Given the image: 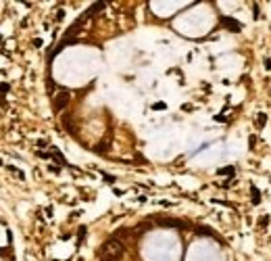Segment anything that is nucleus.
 Instances as JSON below:
<instances>
[{
  "label": "nucleus",
  "instance_id": "nucleus-16",
  "mask_svg": "<svg viewBox=\"0 0 271 261\" xmlns=\"http://www.w3.org/2000/svg\"><path fill=\"white\" fill-rule=\"evenodd\" d=\"M255 144H257V136H250V138H248V146L255 148Z\"/></svg>",
  "mask_w": 271,
  "mask_h": 261
},
{
  "label": "nucleus",
  "instance_id": "nucleus-5",
  "mask_svg": "<svg viewBox=\"0 0 271 261\" xmlns=\"http://www.w3.org/2000/svg\"><path fill=\"white\" fill-rule=\"evenodd\" d=\"M159 226H167V228H190L186 222H179V219H163V222H159Z\"/></svg>",
  "mask_w": 271,
  "mask_h": 261
},
{
  "label": "nucleus",
  "instance_id": "nucleus-11",
  "mask_svg": "<svg viewBox=\"0 0 271 261\" xmlns=\"http://www.w3.org/2000/svg\"><path fill=\"white\" fill-rule=\"evenodd\" d=\"M9 171H11V173H13V176H15V178H19V180H25V176H23V173H21V171H19V169H17V167L9 165Z\"/></svg>",
  "mask_w": 271,
  "mask_h": 261
},
{
  "label": "nucleus",
  "instance_id": "nucleus-3",
  "mask_svg": "<svg viewBox=\"0 0 271 261\" xmlns=\"http://www.w3.org/2000/svg\"><path fill=\"white\" fill-rule=\"evenodd\" d=\"M221 25H223V27H227L229 32H240V29H242V23H240V21H236L234 17H221Z\"/></svg>",
  "mask_w": 271,
  "mask_h": 261
},
{
  "label": "nucleus",
  "instance_id": "nucleus-10",
  "mask_svg": "<svg viewBox=\"0 0 271 261\" xmlns=\"http://www.w3.org/2000/svg\"><path fill=\"white\" fill-rule=\"evenodd\" d=\"M265 123H267V115H265V113H259V115H257V121H255V125H257V128H265Z\"/></svg>",
  "mask_w": 271,
  "mask_h": 261
},
{
  "label": "nucleus",
  "instance_id": "nucleus-4",
  "mask_svg": "<svg viewBox=\"0 0 271 261\" xmlns=\"http://www.w3.org/2000/svg\"><path fill=\"white\" fill-rule=\"evenodd\" d=\"M196 234H200V236H211V238H215V240H219V242H223V240L219 238V234H217L215 230H211L209 226H196Z\"/></svg>",
  "mask_w": 271,
  "mask_h": 261
},
{
  "label": "nucleus",
  "instance_id": "nucleus-21",
  "mask_svg": "<svg viewBox=\"0 0 271 261\" xmlns=\"http://www.w3.org/2000/svg\"><path fill=\"white\" fill-rule=\"evenodd\" d=\"M0 163H2V161H0Z\"/></svg>",
  "mask_w": 271,
  "mask_h": 261
},
{
  "label": "nucleus",
  "instance_id": "nucleus-13",
  "mask_svg": "<svg viewBox=\"0 0 271 261\" xmlns=\"http://www.w3.org/2000/svg\"><path fill=\"white\" fill-rule=\"evenodd\" d=\"M152 109H154V111H165V109H167V105H165V103H154V105H152Z\"/></svg>",
  "mask_w": 271,
  "mask_h": 261
},
{
  "label": "nucleus",
  "instance_id": "nucleus-12",
  "mask_svg": "<svg viewBox=\"0 0 271 261\" xmlns=\"http://www.w3.org/2000/svg\"><path fill=\"white\" fill-rule=\"evenodd\" d=\"M269 226V215H261L259 217V228H267Z\"/></svg>",
  "mask_w": 271,
  "mask_h": 261
},
{
  "label": "nucleus",
  "instance_id": "nucleus-14",
  "mask_svg": "<svg viewBox=\"0 0 271 261\" xmlns=\"http://www.w3.org/2000/svg\"><path fill=\"white\" fill-rule=\"evenodd\" d=\"M35 155H38L40 159H46V161H48V159H50V153H46V151H38V153H35Z\"/></svg>",
  "mask_w": 271,
  "mask_h": 261
},
{
  "label": "nucleus",
  "instance_id": "nucleus-8",
  "mask_svg": "<svg viewBox=\"0 0 271 261\" xmlns=\"http://www.w3.org/2000/svg\"><path fill=\"white\" fill-rule=\"evenodd\" d=\"M250 199H252V205H261V192L257 186H250Z\"/></svg>",
  "mask_w": 271,
  "mask_h": 261
},
{
  "label": "nucleus",
  "instance_id": "nucleus-20",
  "mask_svg": "<svg viewBox=\"0 0 271 261\" xmlns=\"http://www.w3.org/2000/svg\"><path fill=\"white\" fill-rule=\"evenodd\" d=\"M0 44H2V36H0Z\"/></svg>",
  "mask_w": 271,
  "mask_h": 261
},
{
  "label": "nucleus",
  "instance_id": "nucleus-17",
  "mask_svg": "<svg viewBox=\"0 0 271 261\" xmlns=\"http://www.w3.org/2000/svg\"><path fill=\"white\" fill-rule=\"evenodd\" d=\"M9 92V84H0V94H6Z\"/></svg>",
  "mask_w": 271,
  "mask_h": 261
},
{
  "label": "nucleus",
  "instance_id": "nucleus-7",
  "mask_svg": "<svg viewBox=\"0 0 271 261\" xmlns=\"http://www.w3.org/2000/svg\"><path fill=\"white\" fill-rule=\"evenodd\" d=\"M104 4H106V2H94V4H92V6H90V9L86 11V15H88V17H92L94 13L102 11V9H104Z\"/></svg>",
  "mask_w": 271,
  "mask_h": 261
},
{
  "label": "nucleus",
  "instance_id": "nucleus-15",
  "mask_svg": "<svg viewBox=\"0 0 271 261\" xmlns=\"http://www.w3.org/2000/svg\"><path fill=\"white\" fill-rule=\"evenodd\" d=\"M77 236H79V240H83V236H86V226H82V228L77 230Z\"/></svg>",
  "mask_w": 271,
  "mask_h": 261
},
{
  "label": "nucleus",
  "instance_id": "nucleus-6",
  "mask_svg": "<svg viewBox=\"0 0 271 261\" xmlns=\"http://www.w3.org/2000/svg\"><path fill=\"white\" fill-rule=\"evenodd\" d=\"M217 173H219V176H227V178H234V176H236V167H234V165L221 167V169H219Z\"/></svg>",
  "mask_w": 271,
  "mask_h": 261
},
{
  "label": "nucleus",
  "instance_id": "nucleus-2",
  "mask_svg": "<svg viewBox=\"0 0 271 261\" xmlns=\"http://www.w3.org/2000/svg\"><path fill=\"white\" fill-rule=\"evenodd\" d=\"M69 98H71V92L67 90V88H60L57 90V94H54V98H52V105H54V111H63V109L69 105Z\"/></svg>",
  "mask_w": 271,
  "mask_h": 261
},
{
  "label": "nucleus",
  "instance_id": "nucleus-9",
  "mask_svg": "<svg viewBox=\"0 0 271 261\" xmlns=\"http://www.w3.org/2000/svg\"><path fill=\"white\" fill-rule=\"evenodd\" d=\"M50 159H54V161H57L59 165H67V159H65V157H63V155H60L59 151H54V153H50Z\"/></svg>",
  "mask_w": 271,
  "mask_h": 261
},
{
  "label": "nucleus",
  "instance_id": "nucleus-1",
  "mask_svg": "<svg viewBox=\"0 0 271 261\" xmlns=\"http://www.w3.org/2000/svg\"><path fill=\"white\" fill-rule=\"evenodd\" d=\"M123 253H125V247H123V242L117 240V238H108L102 242V247L98 251V255H100V259L102 261H119L123 257Z\"/></svg>",
  "mask_w": 271,
  "mask_h": 261
},
{
  "label": "nucleus",
  "instance_id": "nucleus-19",
  "mask_svg": "<svg viewBox=\"0 0 271 261\" xmlns=\"http://www.w3.org/2000/svg\"><path fill=\"white\" fill-rule=\"evenodd\" d=\"M265 67H267V69H271V59H265Z\"/></svg>",
  "mask_w": 271,
  "mask_h": 261
},
{
  "label": "nucleus",
  "instance_id": "nucleus-18",
  "mask_svg": "<svg viewBox=\"0 0 271 261\" xmlns=\"http://www.w3.org/2000/svg\"><path fill=\"white\" fill-rule=\"evenodd\" d=\"M38 146H48V140L46 138H40V140H38Z\"/></svg>",
  "mask_w": 271,
  "mask_h": 261
}]
</instances>
